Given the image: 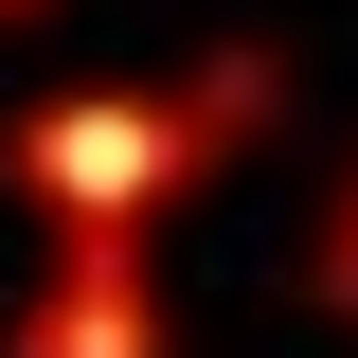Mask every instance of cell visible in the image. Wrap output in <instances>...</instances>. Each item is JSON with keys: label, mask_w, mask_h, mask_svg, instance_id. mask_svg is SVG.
Returning <instances> with one entry per match:
<instances>
[{"label": "cell", "mask_w": 358, "mask_h": 358, "mask_svg": "<svg viewBox=\"0 0 358 358\" xmlns=\"http://www.w3.org/2000/svg\"><path fill=\"white\" fill-rule=\"evenodd\" d=\"M18 358H162V287H143V233H54Z\"/></svg>", "instance_id": "7a4b0ae2"}, {"label": "cell", "mask_w": 358, "mask_h": 358, "mask_svg": "<svg viewBox=\"0 0 358 358\" xmlns=\"http://www.w3.org/2000/svg\"><path fill=\"white\" fill-rule=\"evenodd\" d=\"M0 18H36V0H0Z\"/></svg>", "instance_id": "277c9868"}, {"label": "cell", "mask_w": 358, "mask_h": 358, "mask_svg": "<svg viewBox=\"0 0 358 358\" xmlns=\"http://www.w3.org/2000/svg\"><path fill=\"white\" fill-rule=\"evenodd\" d=\"M305 287H322V305H358V179L322 197V268H305Z\"/></svg>", "instance_id": "3957f363"}, {"label": "cell", "mask_w": 358, "mask_h": 358, "mask_svg": "<svg viewBox=\"0 0 358 358\" xmlns=\"http://www.w3.org/2000/svg\"><path fill=\"white\" fill-rule=\"evenodd\" d=\"M268 90H287L268 54H197L179 90H36V108H18V197H36L54 233H143L215 143L268 126Z\"/></svg>", "instance_id": "6da1fadb"}]
</instances>
